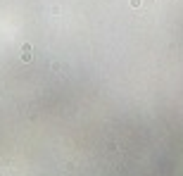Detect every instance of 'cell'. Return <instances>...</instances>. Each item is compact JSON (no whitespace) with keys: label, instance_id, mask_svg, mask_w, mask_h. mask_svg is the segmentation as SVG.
<instances>
[{"label":"cell","instance_id":"1","mask_svg":"<svg viewBox=\"0 0 183 176\" xmlns=\"http://www.w3.org/2000/svg\"><path fill=\"white\" fill-rule=\"evenodd\" d=\"M19 57H22V62H31V60H33V48H31V43H24V45H22Z\"/></svg>","mask_w":183,"mask_h":176}]
</instances>
